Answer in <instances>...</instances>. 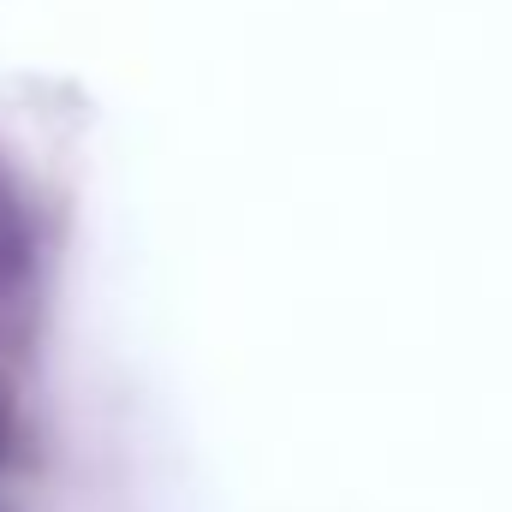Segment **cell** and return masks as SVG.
<instances>
[{"mask_svg":"<svg viewBox=\"0 0 512 512\" xmlns=\"http://www.w3.org/2000/svg\"><path fill=\"white\" fill-rule=\"evenodd\" d=\"M30 268V239H24V215L12 209V197L0 191V292L18 286Z\"/></svg>","mask_w":512,"mask_h":512,"instance_id":"1","label":"cell"},{"mask_svg":"<svg viewBox=\"0 0 512 512\" xmlns=\"http://www.w3.org/2000/svg\"><path fill=\"white\" fill-rule=\"evenodd\" d=\"M0 447H6V405H0Z\"/></svg>","mask_w":512,"mask_h":512,"instance_id":"2","label":"cell"}]
</instances>
